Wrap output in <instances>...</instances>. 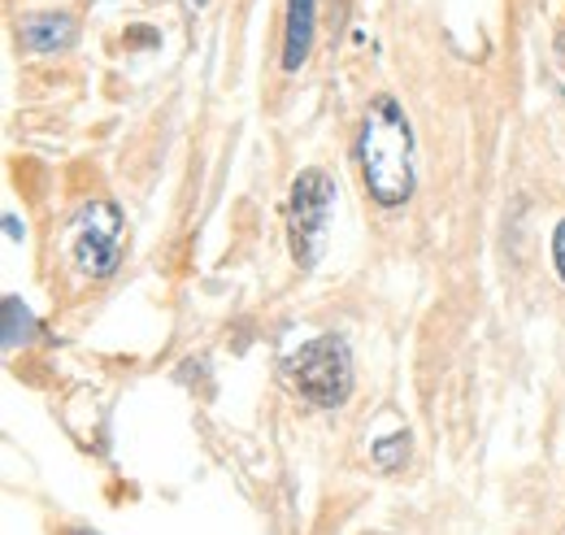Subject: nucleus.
<instances>
[{"label":"nucleus","mask_w":565,"mask_h":535,"mask_svg":"<svg viewBox=\"0 0 565 535\" xmlns=\"http://www.w3.org/2000/svg\"><path fill=\"white\" fill-rule=\"evenodd\" d=\"M356 166L370 201L396 209L414 197V132L392 96H379L356 132Z\"/></svg>","instance_id":"1"},{"label":"nucleus","mask_w":565,"mask_h":535,"mask_svg":"<svg viewBox=\"0 0 565 535\" xmlns=\"http://www.w3.org/2000/svg\"><path fill=\"white\" fill-rule=\"evenodd\" d=\"M287 379L296 397L318 409H340L353 397V353L340 335H313L287 357Z\"/></svg>","instance_id":"2"},{"label":"nucleus","mask_w":565,"mask_h":535,"mask_svg":"<svg viewBox=\"0 0 565 535\" xmlns=\"http://www.w3.org/2000/svg\"><path fill=\"white\" fill-rule=\"evenodd\" d=\"M331 209H335V179L327 170L309 166V170H300L291 179V197H287V244H291L296 266L309 270L322 258Z\"/></svg>","instance_id":"3"},{"label":"nucleus","mask_w":565,"mask_h":535,"mask_svg":"<svg viewBox=\"0 0 565 535\" xmlns=\"http://www.w3.org/2000/svg\"><path fill=\"white\" fill-rule=\"evenodd\" d=\"M66 253L87 279H105L122 262V209L114 201H92L71 222Z\"/></svg>","instance_id":"4"},{"label":"nucleus","mask_w":565,"mask_h":535,"mask_svg":"<svg viewBox=\"0 0 565 535\" xmlns=\"http://www.w3.org/2000/svg\"><path fill=\"white\" fill-rule=\"evenodd\" d=\"M318 35V0H287V22H282V70H296L309 62Z\"/></svg>","instance_id":"5"},{"label":"nucleus","mask_w":565,"mask_h":535,"mask_svg":"<svg viewBox=\"0 0 565 535\" xmlns=\"http://www.w3.org/2000/svg\"><path fill=\"white\" fill-rule=\"evenodd\" d=\"M74 35H78V22L71 13H26L18 22V40L31 53H62L74 44Z\"/></svg>","instance_id":"6"},{"label":"nucleus","mask_w":565,"mask_h":535,"mask_svg":"<svg viewBox=\"0 0 565 535\" xmlns=\"http://www.w3.org/2000/svg\"><path fill=\"white\" fill-rule=\"evenodd\" d=\"M4 318H9V327H4V348H18V344L31 339L35 318H31V310H26L18 296H4Z\"/></svg>","instance_id":"7"},{"label":"nucleus","mask_w":565,"mask_h":535,"mask_svg":"<svg viewBox=\"0 0 565 535\" xmlns=\"http://www.w3.org/2000/svg\"><path fill=\"white\" fill-rule=\"evenodd\" d=\"M374 462L383 470H401L409 462V431H396L392 440H379L374 444Z\"/></svg>","instance_id":"8"},{"label":"nucleus","mask_w":565,"mask_h":535,"mask_svg":"<svg viewBox=\"0 0 565 535\" xmlns=\"http://www.w3.org/2000/svg\"><path fill=\"white\" fill-rule=\"evenodd\" d=\"M553 270L565 283V218H557V227H553Z\"/></svg>","instance_id":"9"},{"label":"nucleus","mask_w":565,"mask_h":535,"mask_svg":"<svg viewBox=\"0 0 565 535\" xmlns=\"http://www.w3.org/2000/svg\"><path fill=\"white\" fill-rule=\"evenodd\" d=\"M4 235H9V240H18V235H22V227H18V218H13V213L4 218Z\"/></svg>","instance_id":"10"},{"label":"nucleus","mask_w":565,"mask_h":535,"mask_svg":"<svg viewBox=\"0 0 565 535\" xmlns=\"http://www.w3.org/2000/svg\"><path fill=\"white\" fill-rule=\"evenodd\" d=\"M201 4H205V0H188V9H201Z\"/></svg>","instance_id":"11"}]
</instances>
